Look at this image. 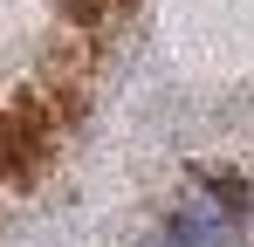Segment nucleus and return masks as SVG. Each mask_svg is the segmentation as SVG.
Returning a JSON list of instances; mask_svg holds the SVG:
<instances>
[{
  "label": "nucleus",
  "mask_w": 254,
  "mask_h": 247,
  "mask_svg": "<svg viewBox=\"0 0 254 247\" xmlns=\"http://www.w3.org/2000/svg\"><path fill=\"white\" fill-rule=\"evenodd\" d=\"M234 220H241V185H234V179L192 185V192H179V206H172L158 247H227Z\"/></svg>",
  "instance_id": "obj_1"
}]
</instances>
